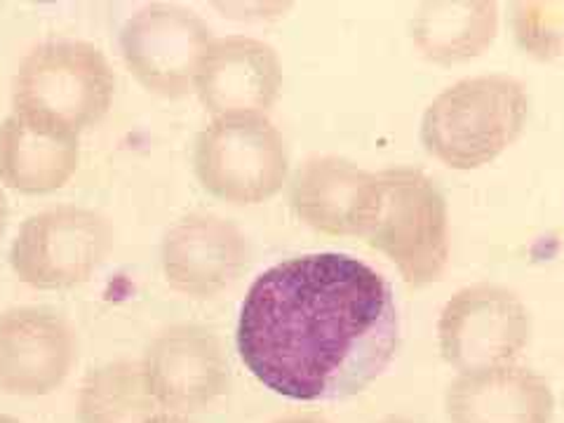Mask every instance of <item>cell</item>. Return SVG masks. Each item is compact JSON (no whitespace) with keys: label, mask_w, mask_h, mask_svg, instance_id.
I'll list each match as a JSON object with an SVG mask.
<instances>
[{"label":"cell","mask_w":564,"mask_h":423,"mask_svg":"<svg viewBox=\"0 0 564 423\" xmlns=\"http://www.w3.org/2000/svg\"><path fill=\"white\" fill-rule=\"evenodd\" d=\"M236 346L250 375L294 402L362 393L398 356L400 313L388 280L339 252L263 271L245 294Z\"/></svg>","instance_id":"cell-1"},{"label":"cell","mask_w":564,"mask_h":423,"mask_svg":"<svg viewBox=\"0 0 564 423\" xmlns=\"http://www.w3.org/2000/svg\"><path fill=\"white\" fill-rule=\"evenodd\" d=\"M527 87L506 74L470 76L440 93L421 118V144L452 170H478L524 132Z\"/></svg>","instance_id":"cell-2"},{"label":"cell","mask_w":564,"mask_h":423,"mask_svg":"<svg viewBox=\"0 0 564 423\" xmlns=\"http://www.w3.org/2000/svg\"><path fill=\"white\" fill-rule=\"evenodd\" d=\"M116 74L85 41H47L22 59L12 80V111L80 134L109 113Z\"/></svg>","instance_id":"cell-3"},{"label":"cell","mask_w":564,"mask_h":423,"mask_svg":"<svg viewBox=\"0 0 564 423\" xmlns=\"http://www.w3.org/2000/svg\"><path fill=\"white\" fill-rule=\"evenodd\" d=\"M381 196L365 236L410 288H429L449 263V212L426 172L398 165L379 172Z\"/></svg>","instance_id":"cell-4"},{"label":"cell","mask_w":564,"mask_h":423,"mask_svg":"<svg viewBox=\"0 0 564 423\" xmlns=\"http://www.w3.org/2000/svg\"><path fill=\"white\" fill-rule=\"evenodd\" d=\"M193 170L215 198L261 205L288 184L290 151L267 116H226L198 134Z\"/></svg>","instance_id":"cell-5"},{"label":"cell","mask_w":564,"mask_h":423,"mask_svg":"<svg viewBox=\"0 0 564 423\" xmlns=\"http://www.w3.org/2000/svg\"><path fill=\"white\" fill-rule=\"evenodd\" d=\"M113 250L101 212L59 205L31 215L10 250L14 275L35 290H70L90 280Z\"/></svg>","instance_id":"cell-6"},{"label":"cell","mask_w":564,"mask_h":423,"mask_svg":"<svg viewBox=\"0 0 564 423\" xmlns=\"http://www.w3.org/2000/svg\"><path fill=\"white\" fill-rule=\"evenodd\" d=\"M532 313L497 282H475L452 294L437 317L440 356L458 375L513 365L532 341Z\"/></svg>","instance_id":"cell-7"},{"label":"cell","mask_w":564,"mask_h":423,"mask_svg":"<svg viewBox=\"0 0 564 423\" xmlns=\"http://www.w3.org/2000/svg\"><path fill=\"white\" fill-rule=\"evenodd\" d=\"M212 31L196 12L182 6H147L120 31V50L130 74L149 93L180 99L196 93L200 64Z\"/></svg>","instance_id":"cell-8"},{"label":"cell","mask_w":564,"mask_h":423,"mask_svg":"<svg viewBox=\"0 0 564 423\" xmlns=\"http://www.w3.org/2000/svg\"><path fill=\"white\" fill-rule=\"evenodd\" d=\"M149 393L165 414L209 408L231 388V365L215 332L174 325L149 344L141 360Z\"/></svg>","instance_id":"cell-9"},{"label":"cell","mask_w":564,"mask_h":423,"mask_svg":"<svg viewBox=\"0 0 564 423\" xmlns=\"http://www.w3.org/2000/svg\"><path fill=\"white\" fill-rule=\"evenodd\" d=\"M78 362V337L50 308H12L0 315V391L41 398L68 379Z\"/></svg>","instance_id":"cell-10"},{"label":"cell","mask_w":564,"mask_h":423,"mask_svg":"<svg viewBox=\"0 0 564 423\" xmlns=\"http://www.w3.org/2000/svg\"><path fill=\"white\" fill-rule=\"evenodd\" d=\"M381 196L379 172L341 155H311L290 184L294 215L325 236L365 238Z\"/></svg>","instance_id":"cell-11"},{"label":"cell","mask_w":564,"mask_h":423,"mask_svg":"<svg viewBox=\"0 0 564 423\" xmlns=\"http://www.w3.org/2000/svg\"><path fill=\"white\" fill-rule=\"evenodd\" d=\"M247 261L250 245L240 228L209 212L182 217L161 245V267L167 285L193 299H209L231 288Z\"/></svg>","instance_id":"cell-12"},{"label":"cell","mask_w":564,"mask_h":423,"mask_svg":"<svg viewBox=\"0 0 564 423\" xmlns=\"http://www.w3.org/2000/svg\"><path fill=\"white\" fill-rule=\"evenodd\" d=\"M280 90L282 64L269 43L250 35L212 41L196 80V93L212 116H267Z\"/></svg>","instance_id":"cell-13"},{"label":"cell","mask_w":564,"mask_h":423,"mask_svg":"<svg viewBox=\"0 0 564 423\" xmlns=\"http://www.w3.org/2000/svg\"><path fill=\"white\" fill-rule=\"evenodd\" d=\"M449 423H553L551 383L524 365L456 375L445 395Z\"/></svg>","instance_id":"cell-14"},{"label":"cell","mask_w":564,"mask_h":423,"mask_svg":"<svg viewBox=\"0 0 564 423\" xmlns=\"http://www.w3.org/2000/svg\"><path fill=\"white\" fill-rule=\"evenodd\" d=\"M78 165V134L14 111L0 122V182L8 188L43 196L68 184Z\"/></svg>","instance_id":"cell-15"},{"label":"cell","mask_w":564,"mask_h":423,"mask_svg":"<svg viewBox=\"0 0 564 423\" xmlns=\"http://www.w3.org/2000/svg\"><path fill=\"white\" fill-rule=\"evenodd\" d=\"M499 6L475 3H423L412 20V43L423 59L433 64H464L497 41Z\"/></svg>","instance_id":"cell-16"},{"label":"cell","mask_w":564,"mask_h":423,"mask_svg":"<svg viewBox=\"0 0 564 423\" xmlns=\"http://www.w3.org/2000/svg\"><path fill=\"white\" fill-rule=\"evenodd\" d=\"M155 414L161 408L149 393L141 362H106L80 386L78 423H147Z\"/></svg>","instance_id":"cell-17"},{"label":"cell","mask_w":564,"mask_h":423,"mask_svg":"<svg viewBox=\"0 0 564 423\" xmlns=\"http://www.w3.org/2000/svg\"><path fill=\"white\" fill-rule=\"evenodd\" d=\"M510 29L524 55L539 62L564 57V3L520 0L510 6Z\"/></svg>","instance_id":"cell-18"},{"label":"cell","mask_w":564,"mask_h":423,"mask_svg":"<svg viewBox=\"0 0 564 423\" xmlns=\"http://www.w3.org/2000/svg\"><path fill=\"white\" fill-rule=\"evenodd\" d=\"M271 423H329L327 419L323 416H315V414H294V416H282V419H275Z\"/></svg>","instance_id":"cell-19"},{"label":"cell","mask_w":564,"mask_h":423,"mask_svg":"<svg viewBox=\"0 0 564 423\" xmlns=\"http://www.w3.org/2000/svg\"><path fill=\"white\" fill-rule=\"evenodd\" d=\"M8 219H10V205H8L6 193L0 191V238H3V234H6V228H8Z\"/></svg>","instance_id":"cell-20"},{"label":"cell","mask_w":564,"mask_h":423,"mask_svg":"<svg viewBox=\"0 0 564 423\" xmlns=\"http://www.w3.org/2000/svg\"><path fill=\"white\" fill-rule=\"evenodd\" d=\"M147 423H188V421H184L182 416H176V414H165V412H161V414H155L153 419H149Z\"/></svg>","instance_id":"cell-21"},{"label":"cell","mask_w":564,"mask_h":423,"mask_svg":"<svg viewBox=\"0 0 564 423\" xmlns=\"http://www.w3.org/2000/svg\"><path fill=\"white\" fill-rule=\"evenodd\" d=\"M379 423H421V421H414V419H408V416H386Z\"/></svg>","instance_id":"cell-22"},{"label":"cell","mask_w":564,"mask_h":423,"mask_svg":"<svg viewBox=\"0 0 564 423\" xmlns=\"http://www.w3.org/2000/svg\"><path fill=\"white\" fill-rule=\"evenodd\" d=\"M0 423H22V421L10 416V414H6V412H0Z\"/></svg>","instance_id":"cell-23"}]
</instances>
